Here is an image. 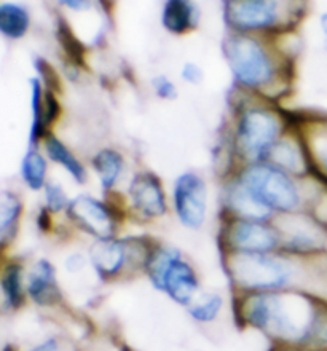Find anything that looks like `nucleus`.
<instances>
[{"instance_id": "f257e3e1", "label": "nucleus", "mask_w": 327, "mask_h": 351, "mask_svg": "<svg viewBox=\"0 0 327 351\" xmlns=\"http://www.w3.org/2000/svg\"><path fill=\"white\" fill-rule=\"evenodd\" d=\"M241 328L261 332L271 347L327 350V302L305 292L233 294Z\"/></svg>"}, {"instance_id": "f03ea898", "label": "nucleus", "mask_w": 327, "mask_h": 351, "mask_svg": "<svg viewBox=\"0 0 327 351\" xmlns=\"http://www.w3.org/2000/svg\"><path fill=\"white\" fill-rule=\"evenodd\" d=\"M221 259L233 294L299 291L327 302V252L295 256L280 250Z\"/></svg>"}, {"instance_id": "7ed1b4c3", "label": "nucleus", "mask_w": 327, "mask_h": 351, "mask_svg": "<svg viewBox=\"0 0 327 351\" xmlns=\"http://www.w3.org/2000/svg\"><path fill=\"white\" fill-rule=\"evenodd\" d=\"M222 55L233 90L281 104L294 86L295 62L282 56L271 37L228 32Z\"/></svg>"}, {"instance_id": "20e7f679", "label": "nucleus", "mask_w": 327, "mask_h": 351, "mask_svg": "<svg viewBox=\"0 0 327 351\" xmlns=\"http://www.w3.org/2000/svg\"><path fill=\"white\" fill-rule=\"evenodd\" d=\"M291 128V110L263 97L233 90L230 120L222 134V147L235 168L267 162L271 150Z\"/></svg>"}, {"instance_id": "39448f33", "label": "nucleus", "mask_w": 327, "mask_h": 351, "mask_svg": "<svg viewBox=\"0 0 327 351\" xmlns=\"http://www.w3.org/2000/svg\"><path fill=\"white\" fill-rule=\"evenodd\" d=\"M230 174L235 176L275 217L306 211L321 185V180L315 176L297 178L268 160L241 165Z\"/></svg>"}, {"instance_id": "423d86ee", "label": "nucleus", "mask_w": 327, "mask_h": 351, "mask_svg": "<svg viewBox=\"0 0 327 351\" xmlns=\"http://www.w3.org/2000/svg\"><path fill=\"white\" fill-rule=\"evenodd\" d=\"M306 12V0H226L228 32L275 37L294 31Z\"/></svg>"}, {"instance_id": "0eeeda50", "label": "nucleus", "mask_w": 327, "mask_h": 351, "mask_svg": "<svg viewBox=\"0 0 327 351\" xmlns=\"http://www.w3.org/2000/svg\"><path fill=\"white\" fill-rule=\"evenodd\" d=\"M144 275L155 291L162 292L175 305L187 306L202 292L197 267L179 247L157 241L145 263Z\"/></svg>"}, {"instance_id": "6e6552de", "label": "nucleus", "mask_w": 327, "mask_h": 351, "mask_svg": "<svg viewBox=\"0 0 327 351\" xmlns=\"http://www.w3.org/2000/svg\"><path fill=\"white\" fill-rule=\"evenodd\" d=\"M158 240L147 235H126L91 241L86 254L90 267L102 282L141 275Z\"/></svg>"}, {"instance_id": "1a4fd4ad", "label": "nucleus", "mask_w": 327, "mask_h": 351, "mask_svg": "<svg viewBox=\"0 0 327 351\" xmlns=\"http://www.w3.org/2000/svg\"><path fill=\"white\" fill-rule=\"evenodd\" d=\"M64 217L74 230L91 238V241L119 237L123 222L128 219L120 193L96 197L88 192L72 197Z\"/></svg>"}, {"instance_id": "9d476101", "label": "nucleus", "mask_w": 327, "mask_h": 351, "mask_svg": "<svg viewBox=\"0 0 327 351\" xmlns=\"http://www.w3.org/2000/svg\"><path fill=\"white\" fill-rule=\"evenodd\" d=\"M126 217L139 223H155L171 213L169 193L162 178L150 169H136L120 192Z\"/></svg>"}, {"instance_id": "9b49d317", "label": "nucleus", "mask_w": 327, "mask_h": 351, "mask_svg": "<svg viewBox=\"0 0 327 351\" xmlns=\"http://www.w3.org/2000/svg\"><path fill=\"white\" fill-rule=\"evenodd\" d=\"M221 254H261L281 250L275 221L221 217L217 233Z\"/></svg>"}, {"instance_id": "f8f14e48", "label": "nucleus", "mask_w": 327, "mask_h": 351, "mask_svg": "<svg viewBox=\"0 0 327 351\" xmlns=\"http://www.w3.org/2000/svg\"><path fill=\"white\" fill-rule=\"evenodd\" d=\"M171 213L180 227L198 232L206 226L209 214V185L198 171H182L171 184Z\"/></svg>"}, {"instance_id": "ddd939ff", "label": "nucleus", "mask_w": 327, "mask_h": 351, "mask_svg": "<svg viewBox=\"0 0 327 351\" xmlns=\"http://www.w3.org/2000/svg\"><path fill=\"white\" fill-rule=\"evenodd\" d=\"M281 237V251L295 256L327 252V227L313 214L299 211L273 219Z\"/></svg>"}, {"instance_id": "4468645a", "label": "nucleus", "mask_w": 327, "mask_h": 351, "mask_svg": "<svg viewBox=\"0 0 327 351\" xmlns=\"http://www.w3.org/2000/svg\"><path fill=\"white\" fill-rule=\"evenodd\" d=\"M292 126L299 131L310 160L311 176L327 185V114L291 112Z\"/></svg>"}, {"instance_id": "2eb2a0df", "label": "nucleus", "mask_w": 327, "mask_h": 351, "mask_svg": "<svg viewBox=\"0 0 327 351\" xmlns=\"http://www.w3.org/2000/svg\"><path fill=\"white\" fill-rule=\"evenodd\" d=\"M29 107H31V123H29L27 145H40L42 139L51 133L62 114L60 93L48 90L38 77L29 79Z\"/></svg>"}, {"instance_id": "dca6fc26", "label": "nucleus", "mask_w": 327, "mask_h": 351, "mask_svg": "<svg viewBox=\"0 0 327 351\" xmlns=\"http://www.w3.org/2000/svg\"><path fill=\"white\" fill-rule=\"evenodd\" d=\"M27 300L37 308L55 310L64 305L58 268L47 257H37L27 265L26 275Z\"/></svg>"}, {"instance_id": "f3484780", "label": "nucleus", "mask_w": 327, "mask_h": 351, "mask_svg": "<svg viewBox=\"0 0 327 351\" xmlns=\"http://www.w3.org/2000/svg\"><path fill=\"white\" fill-rule=\"evenodd\" d=\"M90 171L95 174L102 197L120 193L130 178V162L123 150L115 145H102L91 154L88 162Z\"/></svg>"}, {"instance_id": "a211bd4d", "label": "nucleus", "mask_w": 327, "mask_h": 351, "mask_svg": "<svg viewBox=\"0 0 327 351\" xmlns=\"http://www.w3.org/2000/svg\"><path fill=\"white\" fill-rule=\"evenodd\" d=\"M219 208H221V217L258 219V221L275 219V216L265 206H262L257 198L233 174L221 179Z\"/></svg>"}, {"instance_id": "6ab92c4d", "label": "nucleus", "mask_w": 327, "mask_h": 351, "mask_svg": "<svg viewBox=\"0 0 327 351\" xmlns=\"http://www.w3.org/2000/svg\"><path fill=\"white\" fill-rule=\"evenodd\" d=\"M27 265L23 259L10 257L2 263L0 270V292H2V310L7 313H16L27 304L26 292Z\"/></svg>"}, {"instance_id": "aec40b11", "label": "nucleus", "mask_w": 327, "mask_h": 351, "mask_svg": "<svg viewBox=\"0 0 327 351\" xmlns=\"http://www.w3.org/2000/svg\"><path fill=\"white\" fill-rule=\"evenodd\" d=\"M40 147L47 154L50 163L61 168L77 185H85L88 182V179H90V167L55 131L48 133L42 139Z\"/></svg>"}, {"instance_id": "412c9836", "label": "nucleus", "mask_w": 327, "mask_h": 351, "mask_svg": "<svg viewBox=\"0 0 327 351\" xmlns=\"http://www.w3.org/2000/svg\"><path fill=\"white\" fill-rule=\"evenodd\" d=\"M268 162L275 163L276 167L291 173L292 176H297V178L311 176L308 154H306L305 144L300 138L299 131H297L294 126H292V128L282 136L280 143L275 145Z\"/></svg>"}, {"instance_id": "4be33fe9", "label": "nucleus", "mask_w": 327, "mask_h": 351, "mask_svg": "<svg viewBox=\"0 0 327 351\" xmlns=\"http://www.w3.org/2000/svg\"><path fill=\"white\" fill-rule=\"evenodd\" d=\"M26 204L21 193L14 189L0 190V247L8 252L18 240Z\"/></svg>"}, {"instance_id": "5701e85b", "label": "nucleus", "mask_w": 327, "mask_h": 351, "mask_svg": "<svg viewBox=\"0 0 327 351\" xmlns=\"http://www.w3.org/2000/svg\"><path fill=\"white\" fill-rule=\"evenodd\" d=\"M198 5L193 0H165L160 23L169 36L184 37L197 31L199 26Z\"/></svg>"}, {"instance_id": "b1692460", "label": "nucleus", "mask_w": 327, "mask_h": 351, "mask_svg": "<svg viewBox=\"0 0 327 351\" xmlns=\"http://www.w3.org/2000/svg\"><path fill=\"white\" fill-rule=\"evenodd\" d=\"M50 160L40 145H27L19 162V180L29 192L42 193L50 182Z\"/></svg>"}, {"instance_id": "393cba45", "label": "nucleus", "mask_w": 327, "mask_h": 351, "mask_svg": "<svg viewBox=\"0 0 327 351\" xmlns=\"http://www.w3.org/2000/svg\"><path fill=\"white\" fill-rule=\"evenodd\" d=\"M32 14L24 3L3 0L0 3V36L8 42H19L31 32Z\"/></svg>"}, {"instance_id": "a878e982", "label": "nucleus", "mask_w": 327, "mask_h": 351, "mask_svg": "<svg viewBox=\"0 0 327 351\" xmlns=\"http://www.w3.org/2000/svg\"><path fill=\"white\" fill-rule=\"evenodd\" d=\"M226 308V299L221 292L202 291L192 304L187 306V313L195 323L213 324L219 319Z\"/></svg>"}, {"instance_id": "bb28decb", "label": "nucleus", "mask_w": 327, "mask_h": 351, "mask_svg": "<svg viewBox=\"0 0 327 351\" xmlns=\"http://www.w3.org/2000/svg\"><path fill=\"white\" fill-rule=\"evenodd\" d=\"M71 199L72 197L67 193L64 185L55 179H50V182L42 190V206L55 217L66 216Z\"/></svg>"}, {"instance_id": "cd10ccee", "label": "nucleus", "mask_w": 327, "mask_h": 351, "mask_svg": "<svg viewBox=\"0 0 327 351\" xmlns=\"http://www.w3.org/2000/svg\"><path fill=\"white\" fill-rule=\"evenodd\" d=\"M34 69H36V77L42 80L48 90H53L56 93L61 91V77L58 71L48 62L43 56L34 58Z\"/></svg>"}, {"instance_id": "c85d7f7f", "label": "nucleus", "mask_w": 327, "mask_h": 351, "mask_svg": "<svg viewBox=\"0 0 327 351\" xmlns=\"http://www.w3.org/2000/svg\"><path fill=\"white\" fill-rule=\"evenodd\" d=\"M150 86H152V91L157 99L165 101V102H171L175 101L179 96V88L178 84L171 79L169 75L166 74H157L152 77L150 80Z\"/></svg>"}, {"instance_id": "c756f323", "label": "nucleus", "mask_w": 327, "mask_h": 351, "mask_svg": "<svg viewBox=\"0 0 327 351\" xmlns=\"http://www.w3.org/2000/svg\"><path fill=\"white\" fill-rule=\"evenodd\" d=\"M26 351H79V348L66 335L51 334L47 335L45 339L38 340L37 343H34Z\"/></svg>"}, {"instance_id": "7c9ffc66", "label": "nucleus", "mask_w": 327, "mask_h": 351, "mask_svg": "<svg viewBox=\"0 0 327 351\" xmlns=\"http://www.w3.org/2000/svg\"><path fill=\"white\" fill-rule=\"evenodd\" d=\"M306 211L313 214L318 221L327 227V185L321 182L319 189L316 190L313 199Z\"/></svg>"}, {"instance_id": "2f4dec72", "label": "nucleus", "mask_w": 327, "mask_h": 351, "mask_svg": "<svg viewBox=\"0 0 327 351\" xmlns=\"http://www.w3.org/2000/svg\"><path fill=\"white\" fill-rule=\"evenodd\" d=\"M180 80L190 86H199L204 82L203 67L195 61H185L180 67Z\"/></svg>"}, {"instance_id": "473e14b6", "label": "nucleus", "mask_w": 327, "mask_h": 351, "mask_svg": "<svg viewBox=\"0 0 327 351\" xmlns=\"http://www.w3.org/2000/svg\"><path fill=\"white\" fill-rule=\"evenodd\" d=\"M88 267H90V259H88L86 252L74 251L66 256L64 268L66 271L72 273V275H79V273H82L83 270H86Z\"/></svg>"}, {"instance_id": "72a5a7b5", "label": "nucleus", "mask_w": 327, "mask_h": 351, "mask_svg": "<svg viewBox=\"0 0 327 351\" xmlns=\"http://www.w3.org/2000/svg\"><path fill=\"white\" fill-rule=\"evenodd\" d=\"M36 226L42 233H53V232H55V216L48 213L47 209L42 206V204H40V208H38V211H37Z\"/></svg>"}, {"instance_id": "f704fd0d", "label": "nucleus", "mask_w": 327, "mask_h": 351, "mask_svg": "<svg viewBox=\"0 0 327 351\" xmlns=\"http://www.w3.org/2000/svg\"><path fill=\"white\" fill-rule=\"evenodd\" d=\"M58 3H60L62 8L69 10V12L83 13L91 8L93 0H58Z\"/></svg>"}, {"instance_id": "c9c22d12", "label": "nucleus", "mask_w": 327, "mask_h": 351, "mask_svg": "<svg viewBox=\"0 0 327 351\" xmlns=\"http://www.w3.org/2000/svg\"><path fill=\"white\" fill-rule=\"evenodd\" d=\"M319 31H321V36L324 38V45L327 48V12L321 13L319 16Z\"/></svg>"}, {"instance_id": "e433bc0d", "label": "nucleus", "mask_w": 327, "mask_h": 351, "mask_svg": "<svg viewBox=\"0 0 327 351\" xmlns=\"http://www.w3.org/2000/svg\"><path fill=\"white\" fill-rule=\"evenodd\" d=\"M271 351H315V350H299V348H281V347H271ZM318 351H327V350H318Z\"/></svg>"}, {"instance_id": "4c0bfd02", "label": "nucleus", "mask_w": 327, "mask_h": 351, "mask_svg": "<svg viewBox=\"0 0 327 351\" xmlns=\"http://www.w3.org/2000/svg\"><path fill=\"white\" fill-rule=\"evenodd\" d=\"M119 351H138V350L133 348V347H131V345H128V343H121L120 347H119Z\"/></svg>"}]
</instances>
